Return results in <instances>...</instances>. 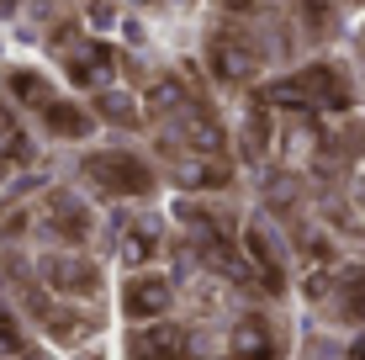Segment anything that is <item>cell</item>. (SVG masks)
<instances>
[{"label": "cell", "mask_w": 365, "mask_h": 360, "mask_svg": "<svg viewBox=\"0 0 365 360\" xmlns=\"http://www.w3.org/2000/svg\"><path fill=\"white\" fill-rule=\"evenodd\" d=\"M6 154L11 159H27V138H21V128L0 111V159H6Z\"/></svg>", "instance_id": "cell-13"}, {"label": "cell", "mask_w": 365, "mask_h": 360, "mask_svg": "<svg viewBox=\"0 0 365 360\" xmlns=\"http://www.w3.org/2000/svg\"><path fill=\"white\" fill-rule=\"evenodd\" d=\"M265 101H281V106H349V85L339 80L329 64H312V69H302L297 80L270 85Z\"/></svg>", "instance_id": "cell-1"}, {"label": "cell", "mask_w": 365, "mask_h": 360, "mask_svg": "<svg viewBox=\"0 0 365 360\" xmlns=\"http://www.w3.org/2000/svg\"><path fill=\"white\" fill-rule=\"evenodd\" d=\"M48 228H58L69 244H80L85 233H91V217H85L69 196H48Z\"/></svg>", "instance_id": "cell-7"}, {"label": "cell", "mask_w": 365, "mask_h": 360, "mask_svg": "<svg viewBox=\"0 0 365 360\" xmlns=\"http://www.w3.org/2000/svg\"><path fill=\"white\" fill-rule=\"evenodd\" d=\"M180 344H185V334H180V329H175V324H159V329H148L143 339H138V355L154 360L159 350H180Z\"/></svg>", "instance_id": "cell-11"}, {"label": "cell", "mask_w": 365, "mask_h": 360, "mask_svg": "<svg viewBox=\"0 0 365 360\" xmlns=\"http://www.w3.org/2000/svg\"><path fill=\"white\" fill-rule=\"evenodd\" d=\"M43 281H48V287H53V292H64V297H91L96 292V270L91 265H80V259H48V265H43Z\"/></svg>", "instance_id": "cell-4"}, {"label": "cell", "mask_w": 365, "mask_h": 360, "mask_svg": "<svg viewBox=\"0 0 365 360\" xmlns=\"http://www.w3.org/2000/svg\"><path fill=\"white\" fill-rule=\"evenodd\" d=\"M180 138L196 148V154H222V128L212 117H201V111H185L180 117Z\"/></svg>", "instance_id": "cell-8"}, {"label": "cell", "mask_w": 365, "mask_h": 360, "mask_svg": "<svg viewBox=\"0 0 365 360\" xmlns=\"http://www.w3.org/2000/svg\"><path fill=\"white\" fill-rule=\"evenodd\" d=\"M175 175L191 185V191H222V185H228V165H222L217 154H207V159H196V165H180Z\"/></svg>", "instance_id": "cell-9"}, {"label": "cell", "mask_w": 365, "mask_h": 360, "mask_svg": "<svg viewBox=\"0 0 365 360\" xmlns=\"http://www.w3.org/2000/svg\"><path fill=\"white\" fill-rule=\"evenodd\" d=\"M85 175H91L96 185H106L111 196H143L148 185H154L148 170L138 165L133 154H91L85 159Z\"/></svg>", "instance_id": "cell-2"}, {"label": "cell", "mask_w": 365, "mask_h": 360, "mask_svg": "<svg viewBox=\"0 0 365 360\" xmlns=\"http://www.w3.org/2000/svg\"><path fill=\"white\" fill-rule=\"evenodd\" d=\"M228 6H233V11H244V6H249V0H228Z\"/></svg>", "instance_id": "cell-16"}, {"label": "cell", "mask_w": 365, "mask_h": 360, "mask_svg": "<svg viewBox=\"0 0 365 360\" xmlns=\"http://www.w3.org/2000/svg\"><path fill=\"white\" fill-rule=\"evenodd\" d=\"M212 69H217L222 80H244L249 74V43H238L233 32H222L217 43H212Z\"/></svg>", "instance_id": "cell-6"}, {"label": "cell", "mask_w": 365, "mask_h": 360, "mask_svg": "<svg viewBox=\"0 0 365 360\" xmlns=\"http://www.w3.org/2000/svg\"><path fill=\"white\" fill-rule=\"evenodd\" d=\"M111 69H117V64H111L106 48H96V53H80V58L69 64V74H74L80 85H106V80H111Z\"/></svg>", "instance_id": "cell-10"}, {"label": "cell", "mask_w": 365, "mask_h": 360, "mask_svg": "<svg viewBox=\"0 0 365 360\" xmlns=\"http://www.w3.org/2000/svg\"><path fill=\"white\" fill-rule=\"evenodd\" d=\"M349 360H365V339L355 344V350H349Z\"/></svg>", "instance_id": "cell-15"}, {"label": "cell", "mask_w": 365, "mask_h": 360, "mask_svg": "<svg viewBox=\"0 0 365 360\" xmlns=\"http://www.w3.org/2000/svg\"><path fill=\"white\" fill-rule=\"evenodd\" d=\"M122 302H128V318L148 324V318H159V313L170 307V281H133Z\"/></svg>", "instance_id": "cell-5"}, {"label": "cell", "mask_w": 365, "mask_h": 360, "mask_svg": "<svg viewBox=\"0 0 365 360\" xmlns=\"http://www.w3.org/2000/svg\"><path fill=\"white\" fill-rule=\"evenodd\" d=\"M339 307H344V318H360V313H365V270H344Z\"/></svg>", "instance_id": "cell-12"}, {"label": "cell", "mask_w": 365, "mask_h": 360, "mask_svg": "<svg viewBox=\"0 0 365 360\" xmlns=\"http://www.w3.org/2000/svg\"><path fill=\"white\" fill-rule=\"evenodd\" d=\"M233 360H275L281 355V344H275V334L265 318H244V324L233 329V344H228Z\"/></svg>", "instance_id": "cell-3"}, {"label": "cell", "mask_w": 365, "mask_h": 360, "mask_svg": "<svg viewBox=\"0 0 365 360\" xmlns=\"http://www.w3.org/2000/svg\"><path fill=\"white\" fill-rule=\"evenodd\" d=\"M148 254H154V228L128 233V239H122V259H128V265H143Z\"/></svg>", "instance_id": "cell-14"}]
</instances>
